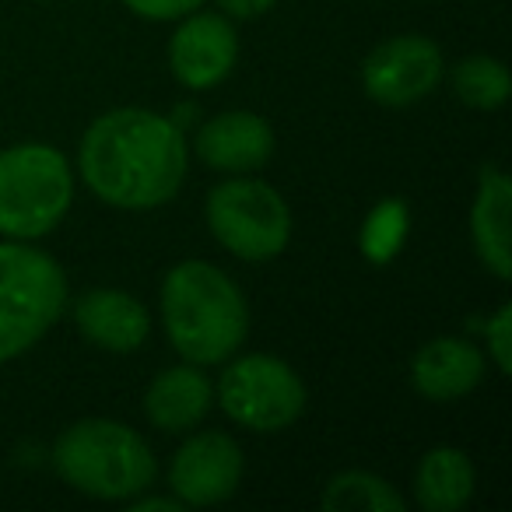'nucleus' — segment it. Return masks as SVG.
Instances as JSON below:
<instances>
[{
    "mask_svg": "<svg viewBox=\"0 0 512 512\" xmlns=\"http://www.w3.org/2000/svg\"><path fill=\"white\" fill-rule=\"evenodd\" d=\"M130 512H183V502H179L176 495H165V498H158V495H137V498H130Z\"/></svg>",
    "mask_w": 512,
    "mask_h": 512,
    "instance_id": "nucleus-23",
    "label": "nucleus"
},
{
    "mask_svg": "<svg viewBox=\"0 0 512 512\" xmlns=\"http://www.w3.org/2000/svg\"><path fill=\"white\" fill-rule=\"evenodd\" d=\"M509 207L512 186L502 165L488 162L477 172L474 204H470V242H474L477 260L484 271H491L498 281L512 278V249H509Z\"/></svg>",
    "mask_w": 512,
    "mask_h": 512,
    "instance_id": "nucleus-15",
    "label": "nucleus"
},
{
    "mask_svg": "<svg viewBox=\"0 0 512 512\" xmlns=\"http://www.w3.org/2000/svg\"><path fill=\"white\" fill-rule=\"evenodd\" d=\"M442 78H446V57L439 43L418 32L386 39L362 60L365 95L386 109H404L428 99Z\"/></svg>",
    "mask_w": 512,
    "mask_h": 512,
    "instance_id": "nucleus-8",
    "label": "nucleus"
},
{
    "mask_svg": "<svg viewBox=\"0 0 512 512\" xmlns=\"http://www.w3.org/2000/svg\"><path fill=\"white\" fill-rule=\"evenodd\" d=\"M242 470L246 460L239 442L228 432L204 428V432H193L172 456L169 491L183 502V509L221 505L239 491Z\"/></svg>",
    "mask_w": 512,
    "mask_h": 512,
    "instance_id": "nucleus-9",
    "label": "nucleus"
},
{
    "mask_svg": "<svg viewBox=\"0 0 512 512\" xmlns=\"http://www.w3.org/2000/svg\"><path fill=\"white\" fill-rule=\"evenodd\" d=\"M64 309V267L32 242H0V365L36 348Z\"/></svg>",
    "mask_w": 512,
    "mask_h": 512,
    "instance_id": "nucleus-4",
    "label": "nucleus"
},
{
    "mask_svg": "<svg viewBox=\"0 0 512 512\" xmlns=\"http://www.w3.org/2000/svg\"><path fill=\"white\" fill-rule=\"evenodd\" d=\"M484 351L502 376L512 372V306L502 302L488 323H484Z\"/></svg>",
    "mask_w": 512,
    "mask_h": 512,
    "instance_id": "nucleus-20",
    "label": "nucleus"
},
{
    "mask_svg": "<svg viewBox=\"0 0 512 512\" xmlns=\"http://www.w3.org/2000/svg\"><path fill=\"white\" fill-rule=\"evenodd\" d=\"M190 144L176 116L123 106L88 123L78 144L85 186L116 211H155L186 183Z\"/></svg>",
    "mask_w": 512,
    "mask_h": 512,
    "instance_id": "nucleus-1",
    "label": "nucleus"
},
{
    "mask_svg": "<svg viewBox=\"0 0 512 512\" xmlns=\"http://www.w3.org/2000/svg\"><path fill=\"white\" fill-rule=\"evenodd\" d=\"M239 60V36L232 29V18L193 11L179 18L176 32L169 39V71L190 92L218 88Z\"/></svg>",
    "mask_w": 512,
    "mask_h": 512,
    "instance_id": "nucleus-10",
    "label": "nucleus"
},
{
    "mask_svg": "<svg viewBox=\"0 0 512 512\" xmlns=\"http://www.w3.org/2000/svg\"><path fill=\"white\" fill-rule=\"evenodd\" d=\"M204 218L221 249L246 260L267 264L281 256L292 242V207L264 179L228 176L211 186L204 204Z\"/></svg>",
    "mask_w": 512,
    "mask_h": 512,
    "instance_id": "nucleus-6",
    "label": "nucleus"
},
{
    "mask_svg": "<svg viewBox=\"0 0 512 512\" xmlns=\"http://www.w3.org/2000/svg\"><path fill=\"white\" fill-rule=\"evenodd\" d=\"M214 386L204 365H172L162 369L144 390V418L165 435H186L211 414Z\"/></svg>",
    "mask_w": 512,
    "mask_h": 512,
    "instance_id": "nucleus-14",
    "label": "nucleus"
},
{
    "mask_svg": "<svg viewBox=\"0 0 512 512\" xmlns=\"http://www.w3.org/2000/svg\"><path fill=\"white\" fill-rule=\"evenodd\" d=\"M123 4L148 22H179V18L204 8V0H123Z\"/></svg>",
    "mask_w": 512,
    "mask_h": 512,
    "instance_id": "nucleus-21",
    "label": "nucleus"
},
{
    "mask_svg": "<svg viewBox=\"0 0 512 512\" xmlns=\"http://www.w3.org/2000/svg\"><path fill=\"white\" fill-rule=\"evenodd\" d=\"M449 85H453V95L470 109H481V113H491V109H502L512 95V74L509 67L498 57H488V53H470L449 74Z\"/></svg>",
    "mask_w": 512,
    "mask_h": 512,
    "instance_id": "nucleus-18",
    "label": "nucleus"
},
{
    "mask_svg": "<svg viewBox=\"0 0 512 512\" xmlns=\"http://www.w3.org/2000/svg\"><path fill=\"white\" fill-rule=\"evenodd\" d=\"M71 316L78 334L109 355H134L151 334V316L144 302L120 288H92L74 302Z\"/></svg>",
    "mask_w": 512,
    "mask_h": 512,
    "instance_id": "nucleus-12",
    "label": "nucleus"
},
{
    "mask_svg": "<svg viewBox=\"0 0 512 512\" xmlns=\"http://www.w3.org/2000/svg\"><path fill=\"white\" fill-rule=\"evenodd\" d=\"M214 386V404L246 432L278 435L306 411V383L278 355L228 358Z\"/></svg>",
    "mask_w": 512,
    "mask_h": 512,
    "instance_id": "nucleus-7",
    "label": "nucleus"
},
{
    "mask_svg": "<svg viewBox=\"0 0 512 512\" xmlns=\"http://www.w3.org/2000/svg\"><path fill=\"white\" fill-rule=\"evenodd\" d=\"M274 127L260 113L249 109H228L204 120L193 134V155L214 172L225 176H246L260 172L274 158Z\"/></svg>",
    "mask_w": 512,
    "mask_h": 512,
    "instance_id": "nucleus-11",
    "label": "nucleus"
},
{
    "mask_svg": "<svg viewBox=\"0 0 512 512\" xmlns=\"http://www.w3.org/2000/svg\"><path fill=\"white\" fill-rule=\"evenodd\" d=\"M221 8V15L232 18V22H249V18H260L267 11H274L278 0H214Z\"/></svg>",
    "mask_w": 512,
    "mask_h": 512,
    "instance_id": "nucleus-22",
    "label": "nucleus"
},
{
    "mask_svg": "<svg viewBox=\"0 0 512 512\" xmlns=\"http://www.w3.org/2000/svg\"><path fill=\"white\" fill-rule=\"evenodd\" d=\"M484 379V351L467 337H432L411 358V386L432 404H453Z\"/></svg>",
    "mask_w": 512,
    "mask_h": 512,
    "instance_id": "nucleus-13",
    "label": "nucleus"
},
{
    "mask_svg": "<svg viewBox=\"0 0 512 512\" xmlns=\"http://www.w3.org/2000/svg\"><path fill=\"white\" fill-rule=\"evenodd\" d=\"M407 232H411V211L407 200L400 197H383L362 221L358 232V249L369 264L386 267L390 260H397V253L404 249Z\"/></svg>",
    "mask_w": 512,
    "mask_h": 512,
    "instance_id": "nucleus-19",
    "label": "nucleus"
},
{
    "mask_svg": "<svg viewBox=\"0 0 512 512\" xmlns=\"http://www.w3.org/2000/svg\"><path fill=\"white\" fill-rule=\"evenodd\" d=\"M477 470L456 446H435L414 470V502L425 512H460L474 498Z\"/></svg>",
    "mask_w": 512,
    "mask_h": 512,
    "instance_id": "nucleus-16",
    "label": "nucleus"
},
{
    "mask_svg": "<svg viewBox=\"0 0 512 512\" xmlns=\"http://www.w3.org/2000/svg\"><path fill=\"white\" fill-rule=\"evenodd\" d=\"M50 463L60 481L99 502H130L151 491L158 477L148 439L113 418H81L67 425L53 442Z\"/></svg>",
    "mask_w": 512,
    "mask_h": 512,
    "instance_id": "nucleus-3",
    "label": "nucleus"
},
{
    "mask_svg": "<svg viewBox=\"0 0 512 512\" xmlns=\"http://www.w3.org/2000/svg\"><path fill=\"white\" fill-rule=\"evenodd\" d=\"M74 204L71 162L53 144H15L0 151V235L36 242L67 218Z\"/></svg>",
    "mask_w": 512,
    "mask_h": 512,
    "instance_id": "nucleus-5",
    "label": "nucleus"
},
{
    "mask_svg": "<svg viewBox=\"0 0 512 512\" xmlns=\"http://www.w3.org/2000/svg\"><path fill=\"white\" fill-rule=\"evenodd\" d=\"M162 327L169 348L183 362L221 365L249 337V302L221 267L207 260H183L162 281Z\"/></svg>",
    "mask_w": 512,
    "mask_h": 512,
    "instance_id": "nucleus-2",
    "label": "nucleus"
},
{
    "mask_svg": "<svg viewBox=\"0 0 512 512\" xmlns=\"http://www.w3.org/2000/svg\"><path fill=\"white\" fill-rule=\"evenodd\" d=\"M327 512H404V498L386 477L372 470H341L323 488Z\"/></svg>",
    "mask_w": 512,
    "mask_h": 512,
    "instance_id": "nucleus-17",
    "label": "nucleus"
}]
</instances>
